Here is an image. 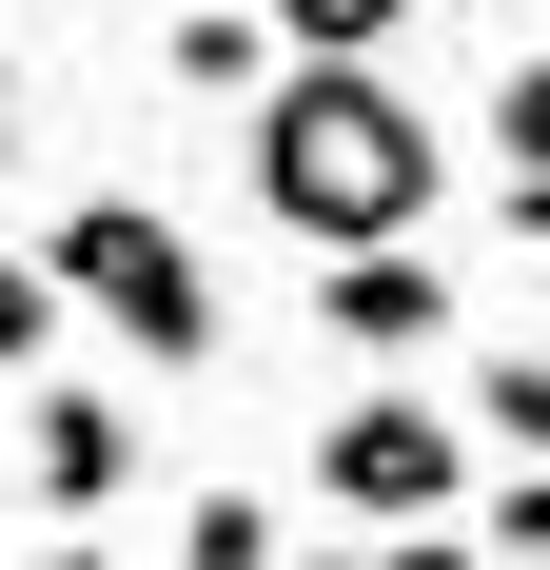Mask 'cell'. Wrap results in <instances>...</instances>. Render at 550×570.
Segmentation results:
<instances>
[{
    "label": "cell",
    "instance_id": "6da1fadb",
    "mask_svg": "<svg viewBox=\"0 0 550 570\" xmlns=\"http://www.w3.org/2000/svg\"><path fill=\"white\" fill-rule=\"evenodd\" d=\"M275 236H315V256H374V236H433L452 158H433V99L393 79V59H275L256 138H236Z\"/></svg>",
    "mask_w": 550,
    "mask_h": 570
},
{
    "label": "cell",
    "instance_id": "7a4b0ae2",
    "mask_svg": "<svg viewBox=\"0 0 550 570\" xmlns=\"http://www.w3.org/2000/svg\"><path fill=\"white\" fill-rule=\"evenodd\" d=\"M40 276H59V315H118V354L138 374H197L217 354V276H197V236L158 217V197H59V236H40Z\"/></svg>",
    "mask_w": 550,
    "mask_h": 570
},
{
    "label": "cell",
    "instance_id": "3957f363",
    "mask_svg": "<svg viewBox=\"0 0 550 570\" xmlns=\"http://www.w3.org/2000/svg\"><path fill=\"white\" fill-rule=\"evenodd\" d=\"M315 492H334V512H374V531L452 512V492H472V413H433V394H354V413H315Z\"/></svg>",
    "mask_w": 550,
    "mask_h": 570
},
{
    "label": "cell",
    "instance_id": "277c9868",
    "mask_svg": "<svg viewBox=\"0 0 550 570\" xmlns=\"http://www.w3.org/2000/svg\"><path fill=\"white\" fill-rule=\"evenodd\" d=\"M315 315H334V354H433V335H452V256L374 236V256H334V276H315Z\"/></svg>",
    "mask_w": 550,
    "mask_h": 570
},
{
    "label": "cell",
    "instance_id": "5b68a950",
    "mask_svg": "<svg viewBox=\"0 0 550 570\" xmlns=\"http://www.w3.org/2000/svg\"><path fill=\"white\" fill-rule=\"evenodd\" d=\"M20 413H40V433H20V472H40V512H59V531L138 492V413H118V394H20Z\"/></svg>",
    "mask_w": 550,
    "mask_h": 570
},
{
    "label": "cell",
    "instance_id": "8992f818",
    "mask_svg": "<svg viewBox=\"0 0 550 570\" xmlns=\"http://www.w3.org/2000/svg\"><path fill=\"white\" fill-rule=\"evenodd\" d=\"M177 79H197V99H256V79H275V20L197 0V20H177Z\"/></svg>",
    "mask_w": 550,
    "mask_h": 570
},
{
    "label": "cell",
    "instance_id": "52a82bcc",
    "mask_svg": "<svg viewBox=\"0 0 550 570\" xmlns=\"http://www.w3.org/2000/svg\"><path fill=\"white\" fill-rule=\"evenodd\" d=\"M413 0H275V59H393Z\"/></svg>",
    "mask_w": 550,
    "mask_h": 570
},
{
    "label": "cell",
    "instance_id": "ba28073f",
    "mask_svg": "<svg viewBox=\"0 0 550 570\" xmlns=\"http://www.w3.org/2000/svg\"><path fill=\"white\" fill-rule=\"evenodd\" d=\"M177 570H275V512L256 492H197V512H177Z\"/></svg>",
    "mask_w": 550,
    "mask_h": 570
},
{
    "label": "cell",
    "instance_id": "9c48e42d",
    "mask_svg": "<svg viewBox=\"0 0 550 570\" xmlns=\"http://www.w3.org/2000/svg\"><path fill=\"white\" fill-rule=\"evenodd\" d=\"M472 433H511V453H550V354H492V374H472Z\"/></svg>",
    "mask_w": 550,
    "mask_h": 570
},
{
    "label": "cell",
    "instance_id": "30bf717a",
    "mask_svg": "<svg viewBox=\"0 0 550 570\" xmlns=\"http://www.w3.org/2000/svg\"><path fill=\"white\" fill-rule=\"evenodd\" d=\"M40 354H59V276H40V256H0V374H40Z\"/></svg>",
    "mask_w": 550,
    "mask_h": 570
},
{
    "label": "cell",
    "instance_id": "8fae6325",
    "mask_svg": "<svg viewBox=\"0 0 550 570\" xmlns=\"http://www.w3.org/2000/svg\"><path fill=\"white\" fill-rule=\"evenodd\" d=\"M492 138H511V177H550V59H511V79H492Z\"/></svg>",
    "mask_w": 550,
    "mask_h": 570
},
{
    "label": "cell",
    "instance_id": "7c38bea8",
    "mask_svg": "<svg viewBox=\"0 0 550 570\" xmlns=\"http://www.w3.org/2000/svg\"><path fill=\"white\" fill-rule=\"evenodd\" d=\"M492 570H550V453H531V472L492 492Z\"/></svg>",
    "mask_w": 550,
    "mask_h": 570
},
{
    "label": "cell",
    "instance_id": "4fadbf2b",
    "mask_svg": "<svg viewBox=\"0 0 550 570\" xmlns=\"http://www.w3.org/2000/svg\"><path fill=\"white\" fill-rule=\"evenodd\" d=\"M374 570H492V531H452V512H413V531H374Z\"/></svg>",
    "mask_w": 550,
    "mask_h": 570
},
{
    "label": "cell",
    "instance_id": "5bb4252c",
    "mask_svg": "<svg viewBox=\"0 0 550 570\" xmlns=\"http://www.w3.org/2000/svg\"><path fill=\"white\" fill-rule=\"evenodd\" d=\"M492 236H511V256H550V177H511V197H492Z\"/></svg>",
    "mask_w": 550,
    "mask_h": 570
},
{
    "label": "cell",
    "instance_id": "9a60e30c",
    "mask_svg": "<svg viewBox=\"0 0 550 570\" xmlns=\"http://www.w3.org/2000/svg\"><path fill=\"white\" fill-rule=\"evenodd\" d=\"M40 570H118V551H99V531H59V551H40Z\"/></svg>",
    "mask_w": 550,
    "mask_h": 570
},
{
    "label": "cell",
    "instance_id": "2e32d148",
    "mask_svg": "<svg viewBox=\"0 0 550 570\" xmlns=\"http://www.w3.org/2000/svg\"><path fill=\"white\" fill-rule=\"evenodd\" d=\"M0 158H20V59H0Z\"/></svg>",
    "mask_w": 550,
    "mask_h": 570
},
{
    "label": "cell",
    "instance_id": "e0dca14e",
    "mask_svg": "<svg viewBox=\"0 0 550 570\" xmlns=\"http://www.w3.org/2000/svg\"><path fill=\"white\" fill-rule=\"evenodd\" d=\"M315 570H374V551H315Z\"/></svg>",
    "mask_w": 550,
    "mask_h": 570
}]
</instances>
